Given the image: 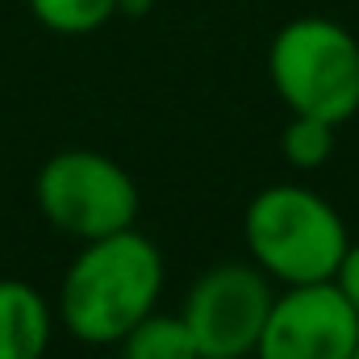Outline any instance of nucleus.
Listing matches in <instances>:
<instances>
[{"label": "nucleus", "mask_w": 359, "mask_h": 359, "mask_svg": "<svg viewBox=\"0 0 359 359\" xmlns=\"http://www.w3.org/2000/svg\"><path fill=\"white\" fill-rule=\"evenodd\" d=\"M276 301V284L251 259L213 264L184 292L180 318L196 339L201 359H251Z\"/></svg>", "instance_id": "obj_5"}, {"label": "nucleus", "mask_w": 359, "mask_h": 359, "mask_svg": "<svg viewBox=\"0 0 359 359\" xmlns=\"http://www.w3.org/2000/svg\"><path fill=\"white\" fill-rule=\"evenodd\" d=\"M268 80L288 113L343 126L359 113V38L318 13L292 17L268 46Z\"/></svg>", "instance_id": "obj_3"}, {"label": "nucleus", "mask_w": 359, "mask_h": 359, "mask_svg": "<svg viewBox=\"0 0 359 359\" xmlns=\"http://www.w3.org/2000/svg\"><path fill=\"white\" fill-rule=\"evenodd\" d=\"M34 196H38L42 217L76 243L130 230L138 222L134 176L117 159L88 147H67L50 155L34 180Z\"/></svg>", "instance_id": "obj_4"}, {"label": "nucleus", "mask_w": 359, "mask_h": 359, "mask_svg": "<svg viewBox=\"0 0 359 359\" xmlns=\"http://www.w3.org/2000/svg\"><path fill=\"white\" fill-rule=\"evenodd\" d=\"M334 288L347 297V305L359 313V238L347 243V251H343V259L334 268Z\"/></svg>", "instance_id": "obj_11"}, {"label": "nucleus", "mask_w": 359, "mask_h": 359, "mask_svg": "<svg viewBox=\"0 0 359 359\" xmlns=\"http://www.w3.org/2000/svg\"><path fill=\"white\" fill-rule=\"evenodd\" d=\"M117 359H201V351L180 313L155 309L117 343Z\"/></svg>", "instance_id": "obj_8"}, {"label": "nucleus", "mask_w": 359, "mask_h": 359, "mask_svg": "<svg viewBox=\"0 0 359 359\" xmlns=\"http://www.w3.org/2000/svg\"><path fill=\"white\" fill-rule=\"evenodd\" d=\"M163 280V251L134 226L92 238L63 271L55 318L88 347H117L147 313L159 309Z\"/></svg>", "instance_id": "obj_1"}, {"label": "nucleus", "mask_w": 359, "mask_h": 359, "mask_svg": "<svg viewBox=\"0 0 359 359\" xmlns=\"http://www.w3.org/2000/svg\"><path fill=\"white\" fill-rule=\"evenodd\" d=\"M247 259L276 288L334 280V268L351 243L343 213L305 184H268L243 213Z\"/></svg>", "instance_id": "obj_2"}, {"label": "nucleus", "mask_w": 359, "mask_h": 359, "mask_svg": "<svg viewBox=\"0 0 359 359\" xmlns=\"http://www.w3.org/2000/svg\"><path fill=\"white\" fill-rule=\"evenodd\" d=\"M359 343V313L334 280L276 288L271 313L251 359H351Z\"/></svg>", "instance_id": "obj_6"}, {"label": "nucleus", "mask_w": 359, "mask_h": 359, "mask_svg": "<svg viewBox=\"0 0 359 359\" xmlns=\"http://www.w3.org/2000/svg\"><path fill=\"white\" fill-rule=\"evenodd\" d=\"M334 130H339V126H330V121H322V117L292 113L288 126H284V134H280V155H284V163L297 168V172H318V168H326L330 155H334Z\"/></svg>", "instance_id": "obj_10"}, {"label": "nucleus", "mask_w": 359, "mask_h": 359, "mask_svg": "<svg viewBox=\"0 0 359 359\" xmlns=\"http://www.w3.org/2000/svg\"><path fill=\"white\" fill-rule=\"evenodd\" d=\"M29 13L50 34L80 38V34H96L100 25H109L121 13V0H29Z\"/></svg>", "instance_id": "obj_9"}, {"label": "nucleus", "mask_w": 359, "mask_h": 359, "mask_svg": "<svg viewBox=\"0 0 359 359\" xmlns=\"http://www.w3.org/2000/svg\"><path fill=\"white\" fill-rule=\"evenodd\" d=\"M351 359H359V343H355V351H351Z\"/></svg>", "instance_id": "obj_12"}, {"label": "nucleus", "mask_w": 359, "mask_h": 359, "mask_svg": "<svg viewBox=\"0 0 359 359\" xmlns=\"http://www.w3.org/2000/svg\"><path fill=\"white\" fill-rule=\"evenodd\" d=\"M55 309L25 280H0V359H46Z\"/></svg>", "instance_id": "obj_7"}]
</instances>
